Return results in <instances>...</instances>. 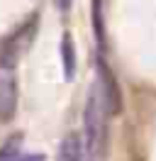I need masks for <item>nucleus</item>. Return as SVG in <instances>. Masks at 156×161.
Returning <instances> with one entry per match:
<instances>
[{"mask_svg":"<svg viewBox=\"0 0 156 161\" xmlns=\"http://www.w3.org/2000/svg\"><path fill=\"white\" fill-rule=\"evenodd\" d=\"M107 117H112L107 110L103 95L93 86L88 93L86 110H83V159L86 161H103L107 149Z\"/></svg>","mask_w":156,"mask_h":161,"instance_id":"1","label":"nucleus"},{"mask_svg":"<svg viewBox=\"0 0 156 161\" xmlns=\"http://www.w3.org/2000/svg\"><path fill=\"white\" fill-rule=\"evenodd\" d=\"M56 161H86L83 159V142L78 139V134H68L64 139Z\"/></svg>","mask_w":156,"mask_h":161,"instance_id":"5","label":"nucleus"},{"mask_svg":"<svg viewBox=\"0 0 156 161\" xmlns=\"http://www.w3.org/2000/svg\"><path fill=\"white\" fill-rule=\"evenodd\" d=\"M71 3H73V0H56V8H58V10H68Z\"/></svg>","mask_w":156,"mask_h":161,"instance_id":"7","label":"nucleus"},{"mask_svg":"<svg viewBox=\"0 0 156 161\" xmlns=\"http://www.w3.org/2000/svg\"><path fill=\"white\" fill-rule=\"evenodd\" d=\"M0 161H44L42 154H20L17 151V144H12V147H5V151L0 154Z\"/></svg>","mask_w":156,"mask_h":161,"instance_id":"6","label":"nucleus"},{"mask_svg":"<svg viewBox=\"0 0 156 161\" xmlns=\"http://www.w3.org/2000/svg\"><path fill=\"white\" fill-rule=\"evenodd\" d=\"M17 54L10 49H0V122H10L17 112Z\"/></svg>","mask_w":156,"mask_h":161,"instance_id":"2","label":"nucleus"},{"mask_svg":"<svg viewBox=\"0 0 156 161\" xmlns=\"http://www.w3.org/2000/svg\"><path fill=\"white\" fill-rule=\"evenodd\" d=\"M61 64H64V78L73 80L76 78V44L68 32H64L61 37Z\"/></svg>","mask_w":156,"mask_h":161,"instance_id":"4","label":"nucleus"},{"mask_svg":"<svg viewBox=\"0 0 156 161\" xmlns=\"http://www.w3.org/2000/svg\"><path fill=\"white\" fill-rule=\"evenodd\" d=\"M95 88L100 91V95H103V100H105L110 115H117V112L122 110V93H120L117 80H115L112 71H110V66L105 64L103 56L98 59V80H95Z\"/></svg>","mask_w":156,"mask_h":161,"instance_id":"3","label":"nucleus"}]
</instances>
